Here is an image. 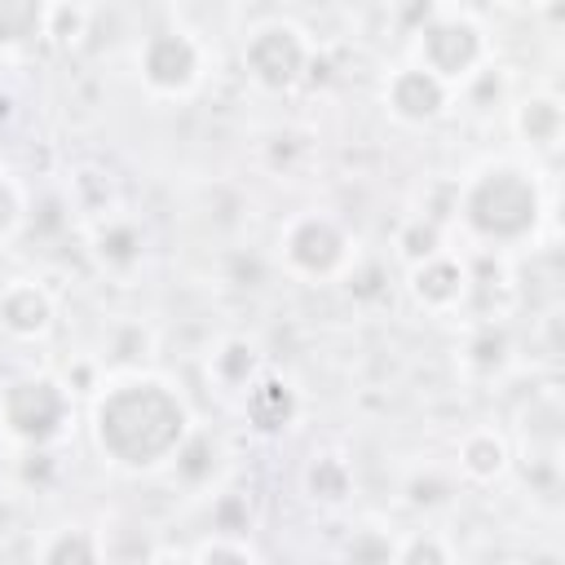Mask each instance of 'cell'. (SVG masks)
Returning a JSON list of instances; mask_svg holds the SVG:
<instances>
[{
  "mask_svg": "<svg viewBox=\"0 0 565 565\" xmlns=\"http://www.w3.org/2000/svg\"><path fill=\"white\" fill-rule=\"evenodd\" d=\"M393 552H397V534L380 525H358L340 543V565H393Z\"/></svg>",
  "mask_w": 565,
  "mask_h": 565,
  "instance_id": "20",
  "label": "cell"
},
{
  "mask_svg": "<svg viewBox=\"0 0 565 565\" xmlns=\"http://www.w3.org/2000/svg\"><path fill=\"white\" fill-rule=\"evenodd\" d=\"M455 93L446 84H437L428 71L411 66V62H397L384 84H380V106L388 110V119L406 124V128H428L437 124L446 110H450Z\"/></svg>",
  "mask_w": 565,
  "mask_h": 565,
  "instance_id": "8",
  "label": "cell"
},
{
  "mask_svg": "<svg viewBox=\"0 0 565 565\" xmlns=\"http://www.w3.org/2000/svg\"><path fill=\"white\" fill-rule=\"evenodd\" d=\"M75 419V393L44 371L13 375L0 384V433L22 450H49Z\"/></svg>",
  "mask_w": 565,
  "mask_h": 565,
  "instance_id": "4",
  "label": "cell"
},
{
  "mask_svg": "<svg viewBox=\"0 0 565 565\" xmlns=\"http://www.w3.org/2000/svg\"><path fill=\"white\" fill-rule=\"evenodd\" d=\"M468 366L481 371V375H499L508 366V335L494 331V327H481L472 340H468Z\"/></svg>",
  "mask_w": 565,
  "mask_h": 565,
  "instance_id": "24",
  "label": "cell"
},
{
  "mask_svg": "<svg viewBox=\"0 0 565 565\" xmlns=\"http://www.w3.org/2000/svg\"><path fill=\"white\" fill-rule=\"evenodd\" d=\"M490 57H494V40L477 9L463 4L419 9V26L411 31V57H406L411 66L428 71L450 93H463L490 71Z\"/></svg>",
  "mask_w": 565,
  "mask_h": 565,
  "instance_id": "3",
  "label": "cell"
},
{
  "mask_svg": "<svg viewBox=\"0 0 565 565\" xmlns=\"http://www.w3.org/2000/svg\"><path fill=\"white\" fill-rule=\"evenodd\" d=\"M93 256L106 265V269H132L141 265L146 256V234L132 216H119V212H102L93 221Z\"/></svg>",
  "mask_w": 565,
  "mask_h": 565,
  "instance_id": "15",
  "label": "cell"
},
{
  "mask_svg": "<svg viewBox=\"0 0 565 565\" xmlns=\"http://www.w3.org/2000/svg\"><path fill=\"white\" fill-rule=\"evenodd\" d=\"M393 247H397V260L411 269V265H419V260L446 252V234H441V225H437L433 216H411V221L397 230Z\"/></svg>",
  "mask_w": 565,
  "mask_h": 565,
  "instance_id": "19",
  "label": "cell"
},
{
  "mask_svg": "<svg viewBox=\"0 0 565 565\" xmlns=\"http://www.w3.org/2000/svg\"><path fill=\"white\" fill-rule=\"evenodd\" d=\"M40 26H44V4H31V0H0V44L40 40Z\"/></svg>",
  "mask_w": 565,
  "mask_h": 565,
  "instance_id": "21",
  "label": "cell"
},
{
  "mask_svg": "<svg viewBox=\"0 0 565 565\" xmlns=\"http://www.w3.org/2000/svg\"><path fill=\"white\" fill-rule=\"evenodd\" d=\"M512 132L530 154H556L565 137V102L556 88H534L512 106Z\"/></svg>",
  "mask_w": 565,
  "mask_h": 565,
  "instance_id": "11",
  "label": "cell"
},
{
  "mask_svg": "<svg viewBox=\"0 0 565 565\" xmlns=\"http://www.w3.org/2000/svg\"><path fill=\"white\" fill-rule=\"evenodd\" d=\"M243 415L256 433H287L300 415V393L291 388V380L260 371L247 388H243Z\"/></svg>",
  "mask_w": 565,
  "mask_h": 565,
  "instance_id": "12",
  "label": "cell"
},
{
  "mask_svg": "<svg viewBox=\"0 0 565 565\" xmlns=\"http://www.w3.org/2000/svg\"><path fill=\"white\" fill-rule=\"evenodd\" d=\"M221 455H225V450H221V441H216V437H207L203 428H194L168 468H172V477H181L185 486H194V490H199V486H207V481L216 477Z\"/></svg>",
  "mask_w": 565,
  "mask_h": 565,
  "instance_id": "18",
  "label": "cell"
},
{
  "mask_svg": "<svg viewBox=\"0 0 565 565\" xmlns=\"http://www.w3.org/2000/svg\"><path fill=\"white\" fill-rule=\"evenodd\" d=\"M455 463H459V477L468 486H494L508 477L512 468V441L490 428V424H477L459 437V450H455Z\"/></svg>",
  "mask_w": 565,
  "mask_h": 565,
  "instance_id": "13",
  "label": "cell"
},
{
  "mask_svg": "<svg viewBox=\"0 0 565 565\" xmlns=\"http://www.w3.org/2000/svg\"><path fill=\"white\" fill-rule=\"evenodd\" d=\"M53 318H57V309H53V296H49L44 282L13 278V282L0 287V331L9 340H22V344L44 340L53 331Z\"/></svg>",
  "mask_w": 565,
  "mask_h": 565,
  "instance_id": "10",
  "label": "cell"
},
{
  "mask_svg": "<svg viewBox=\"0 0 565 565\" xmlns=\"http://www.w3.org/2000/svg\"><path fill=\"white\" fill-rule=\"evenodd\" d=\"M194 565H256V552L247 547V539H221V534H207L194 552H190Z\"/></svg>",
  "mask_w": 565,
  "mask_h": 565,
  "instance_id": "25",
  "label": "cell"
},
{
  "mask_svg": "<svg viewBox=\"0 0 565 565\" xmlns=\"http://www.w3.org/2000/svg\"><path fill=\"white\" fill-rule=\"evenodd\" d=\"M137 79L150 97H194L207 79V44L190 26H154L137 44Z\"/></svg>",
  "mask_w": 565,
  "mask_h": 565,
  "instance_id": "7",
  "label": "cell"
},
{
  "mask_svg": "<svg viewBox=\"0 0 565 565\" xmlns=\"http://www.w3.org/2000/svg\"><path fill=\"white\" fill-rule=\"evenodd\" d=\"M88 22H93L88 4H44L40 35H49L57 44H79V35H88Z\"/></svg>",
  "mask_w": 565,
  "mask_h": 565,
  "instance_id": "23",
  "label": "cell"
},
{
  "mask_svg": "<svg viewBox=\"0 0 565 565\" xmlns=\"http://www.w3.org/2000/svg\"><path fill=\"white\" fill-rule=\"evenodd\" d=\"M393 565H455V552L441 534L433 530H419V534H406L397 539V552H393Z\"/></svg>",
  "mask_w": 565,
  "mask_h": 565,
  "instance_id": "22",
  "label": "cell"
},
{
  "mask_svg": "<svg viewBox=\"0 0 565 565\" xmlns=\"http://www.w3.org/2000/svg\"><path fill=\"white\" fill-rule=\"evenodd\" d=\"M22 225H26V194L9 172H0V247H9L22 234Z\"/></svg>",
  "mask_w": 565,
  "mask_h": 565,
  "instance_id": "26",
  "label": "cell"
},
{
  "mask_svg": "<svg viewBox=\"0 0 565 565\" xmlns=\"http://www.w3.org/2000/svg\"><path fill=\"white\" fill-rule=\"evenodd\" d=\"M455 212L472 243L521 247V243H534V234L547 221V190L534 163L499 154V159H481L459 181Z\"/></svg>",
  "mask_w": 565,
  "mask_h": 565,
  "instance_id": "2",
  "label": "cell"
},
{
  "mask_svg": "<svg viewBox=\"0 0 565 565\" xmlns=\"http://www.w3.org/2000/svg\"><path fill=\"white\" fill-rule=\"evenodd\" d=\"M35 565H106V543L93 525L66 521L35 543Z\"/></svg>",
  "mask_w": 565,
  "mask_h": 565,
  "instance_id": "14",
  "label": "cell"
},
{
  "mask_svg": "<svg viewBox=\"0 0 565 565\" xmlns=\"http://www.w3.org/2000/svg\"><path fill=\"white\" fill-rule=\"evenodd\" d=\"M207 371H212V380H216L221 388L243 393V388H247L265 366H260V353H256V344H252V340L230 335V340H221V344H216V353H212Z\"/></svg>",
  "mask_w": 565,
  "mask_h": 565,
  "instance_id": "17",
  "label": "cell"
},
{
  "mask_svg": "<svg viewBox=\"0 0 565 565\" xmlns=\"http://www.w3.org/2000/svg\"><path fill=\"white\" fill-rule=\"evenodd\" d=\"M88 433L110 468L132 477L163 472L194 433V411L172 380L154 371H119L97 388Z\"/></svg>",
  "mask_w": 565,
  "mask_h": 565,
  "instance_id": "1",
  "label": "cell"
},
{
  "mask_svg": "<svg viewBox=\"0 0 565 565\" xmlns=\"http://www.w3.org/2000/svg\"><path fill=\"white\" fill-rule=\"evenodd\" d=\"M406 291L424 313H455L472 291V274L446 247V252H437V256H428V260L406 269Z\"/></svg>",
  "mask_w": 565,
  "mask_h": 565,
  "instance_id": "9",
  "label": "cell"
},
{
  "mask_svg": "<svg viewBox=\"0 0 565 565\" xmlns=\"http://www.w3.org/2000/svg\"><path fill=\"white\" fill-rule=\"evenodd\" d=\"M300 486H305V494H309L313 503L340 508V503H349V494H353V463H349L340 450H318V455L305 463Z\"/></svg>",
  "mask_w": 565,
  "mask_h": 565,
  "instance_id": "16",
  "label": "cell"
},
{
  "mask_svg": "<svg viewBox=\"0 0 565 565\" xmlns=\"http://www.w3.org/2000/svg\"><path fill=\"white\" fill-rule=\"evenodd\" d=\"M313 40L291 18H265L243 40V71L260 93H291L313 75Z\"/></svg>",
  "mask_w": 565,
  "mask_h": 565,
  "instance_id": "6",
  "label": "cell"
},
{
  "mask_svg": "<svg viewBox=\"0 0 565 565\" xmlns=\"http://www.w3.org/2000/svg\"><path fill=\"white\" fill-rule=\"evenodd\" d=\"M146 565H194V561H190V552H172L168 547V552H154Z\"/></svg>",
  "mask_w": 565,
  "mask_h": 565,
  "instance_id": "27",
  "label": "cell"
},
{
  "mask_svg": "<svg viewBox=\"0 0 565 565\" xmlns=\"http://www.w3.org/2000/svg\"><path fill=\"white\" fill-rule=\"evenodd\" d=\"M278 256H282V269L300 282H335V278L353 274L358 243H353V234L340 216L309 207V212H296L282 225Z\"/></svg>",
  "mask_w": 565,
  "mask_h": 565,
  "instance_id": "5",
  "label": "cell"
}]
</instances>
